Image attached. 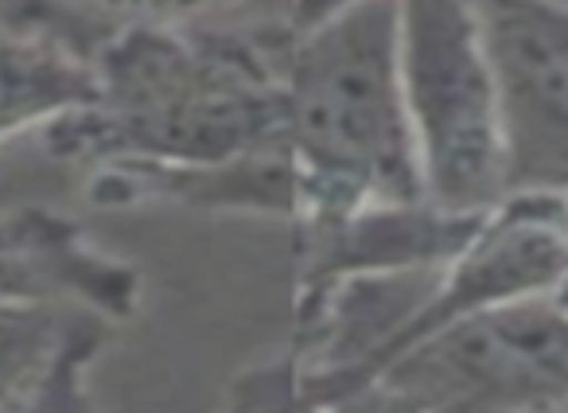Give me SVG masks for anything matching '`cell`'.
Returning a JSON list of instances; mask_svg holds the SVG:
<instances>
[{
    "mask_svg": "<svg viewBox=\"0 0 568 413\" xmlns=\"http://www.w3.org/2000/svg\"><path fill=\"white\" fill-rule=\"evenodd\" d=\"M288 17L149 28L105 43L94 98L43 125L67 164H222L284 137Z\"/></svg>",
    "mask_w": 568,
    "mask_h": 413,
    "instance_id": "obj_1",
    "label": "cell"
},
{
    "mask_svg": "<svg viewBox=\"0 0 568 413\" xmlns=\"http://www.w3.org/2000/svg\"><path fill=\"white\" fill-rule=\"evenodd\" d=\"M284 149L296 175L293 223L428 199L402 90L397 0H358L293 36Z\"/></svg>",
    "mask_w": 568,
    "mask_h": 413,
    "instance_id": "obj_2",
    "label": "cell"
},
{
    "mask_svg": "<svg viewBox=\"0 0 568 413\" xmlns=\"http://www.w3.org/2000/svg\"><path fill=\"white\" fill-rule=\"evenodd\" d=\"M402 4V90L425 195L448 211H490L510 195L495 74L467 0Z\"/></svg>",
    "mask_w": 568,
    "mask_h": 413,
    "instance_id": "obj_3",
    "label": "cell"
},
{
    "mask_svg": "<svg viewBox=\"0 0 568 413\" xmlns=\"http://www.w3.org/2000/svg\"><path fill=\"white\" fill-rule=\"evenodd\" d=\"M402 413H503L568 402V309L503 304L425 335L371 379Z\"/></svg>",
    "mask_w": 568,
    "mask_h": 413,
    "instance_id": "obj_4",
    "label": "cell"
},
{
    "mask_svg": "<svg viewBox=\"0 0 568 413\" xmlns=\"http://www.w3.org/2000/svg\"><path fill=\"white\" fill-rule=\"evenodd\" d=\"M495 74L510 195L568 199V4L467 0Z\"/></svg>",
    "mask_w": 568,
    "mask_h": 413,
    "instance_id": "obj_5",
    "label": "cell"
},
{
    "mask_svg": "<svg viewBox=\"0 0 568 413\" xmlns=\"http://www.w3.org/2000/svg\"><path fill=\"white\" fill-rule=\"evenodd\" d=\"M568 278V199L518 191L490 206L471 239L444 262L433 293L394 343L397 359L425 335L503 304L552 296Z\"/></svg>",
    "mask_w": 568,
    "mask_h": 413,
    "instance_id": "obj_6",
    "label": "cell"
},
{
    "mask_svg": "<svg viewBox=\"0 0 568 413\" xmlns=\"http://www.w3.org/2000/svg\"><path fill=\"white\" fill-rule=\"evenodd\" d=\"M487 211H448L433 199L366 206L343 219H301L293 226L296 304L374 273L433 270L459 254Z\"/></svg>",
    "mask_w": 568,
    "mask_h": 413,
    "instance_id": "obj_7",
    "label": "cell"
},
{
    "mask_svg": "<svg viewBox=\"0 0 568 413\" xmlns=\"http://www.w3.org/2000/svg\"><path fill=\"white\" fill-rule=\"evenodd\" d=\"M141 270L90 242L74 219L48 206L0 215V304L71 301L125 324L141 312Z\"/></svg>",
    "mask_w": 568,
    "mask_h": 413,
    "instance_id": "obj_8",
    "label": "cell"
},
{
    "mask_svg": "<svg viewBox=\"0 0 568 413\" xmlns=\"http://www.w3.org/2000/svg\"><path fill=\"white\" fill-rule=\"evenodd\" d=\"M113 328L71 301L0 304V413H98L87 374Z\"/></svg>",
    "mask_w": 568,
    "mask_h": 413,
    "instance_id": "obj_9",
    "label": "cell"
},
{
    "mask_svg": "<svg viewBox=\"0 0 568 413\" xmlns=\"http://www.w3.org/2000/svg\"><path fill=\"white\" fill-rule=\"evenodd\" d=\"M87 199L105 211L121 206H195L293 223L296 175L284 137L222 164H102L90 168Z\"/></svg>",
    "mask_w": 568,
    "mask_h": 413,
    "instance_id": "obj_10",
    "label": "cell"
},
{
    "mask_svg": "<svg viewBox=\"0 0 568 413\" xmlns=\"http://www.w3.org/2000/svg\"><path fill=\"white\" fill-rule=\"evenodd\" d=\"M250 17H288V0H9L4 24L90 63L105 43L129 32Z\"/></svg>",
    "mask_w": 568,
    "mask_h": 413,
    "instance_id": "obj_11",
    "label": "cell"
},
{
    "mask_svg": "<svg viewBox=\"0 0 568 413\" xmlns=\"http://www.w3.org/2000/svg\"><path fill=\"white\" fill-rule=\"evenodd\" d=\"M94 98V71L79 56L32 32L0 24V144Z\"/></svg>",
    "mask_w": 568,
    "mask_h": 413,
    "instance_id": "obj_12",
    "label": "cell"
},
{
    "mask_svg": "<svg viewBox=\"0 0 568 413\" xmlns=\"http://www.w3.org/2000/svg\"><path fill=\"white\" fill-rule=\"evenodd\" d=\"M222 413H301V363L288 343L230 382Z\"/></svg>",
    "mask_w": 568,
    "mask_h": 413,
    "instance_id": "obj_13",
    "label": "cell"
},
{
    "mask_svg": "<svg viewBox=\"0 0 568 413\" xmlns=\"http://www.w3.org/2000/svg\"><path fill=\"white\" fill-rule=\"evenodd\" d=\"M351 4H358V0H288V24H293V32H308Z\"/></svg>",
    "mask_w": 568,
    "mask_h": 413,
    "instance_id": "obj_14",
    "label": "cell"
},
{
    "mask_svg": "<svg viewBox=\"0 0 568 413\" xmlns=\"http://www.w3.org/2000/svg\"><path fill=\"white\" fill-rule=\"evenodd\" d=\"M503 413H568V402H541V405H521V410H503Z\"/></svg>",
    "mask_w": 568,
    "mask_h": 413,
    "instance_id": "obj_15",
    "label": "cell"
},
{
    "mask_svg": "<svg viewBox=\"0 0 568 413\" xmlns=\"http://www.w3.org/2000/svg\"><path fill=\"white\" fill-rule=\"evenodd\" d=\"M552 301H557L560 309H568V278L560 281V289H557V293H552Z\"/></svg>",
    "mask_w": 568,
    "mask_h": 413,
    "instance_id": "obj_16",
    "label": "cell"
},
{
    "mask_svg": "<svg viewBox=\"0 0 568 413\" xmlns=\"http://www.w3.org/2000/svg\"><path fill=\"white\" fill-rule=\"evenodd\" d=\"M565 4H568V0H565Z\"/></svg>",
    "mask_w": 568,
    "mask_h": 413,
    "instance_id": "obj_17",
    "label": "cell"
}]
</instances>
